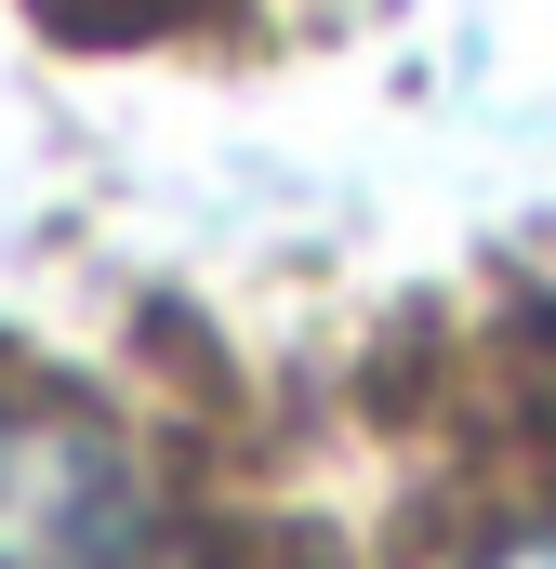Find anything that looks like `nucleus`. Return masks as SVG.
<instances>
[{"mask_svg": "<svg viewBox=\"0 0 556 569\" xmlns=\"http://www.w3.org/2000/svg\"><path fill=\"white\" fill-rule=\"evenodd\" d=\"M0 569H186L159 477L80 398L0 385Z\"/></svg>", "mask_w": 556, "mask_h": 569, "instance_id": "1", "label": "nucleus"}, {"mask_svg": "<svg viewBox=\"0 0 556 569\" xmlns=\"http://www.w3.org/2000/svg\"><path fill=\"white\" fill-rule=\"evenodd\" d=\"M477 569H556V530H517V543H490Z\"/></svg>", "mask_w": 556, "mask_h": 569, "instance_id": "2", "label": "nucleus"}]
</instances>
